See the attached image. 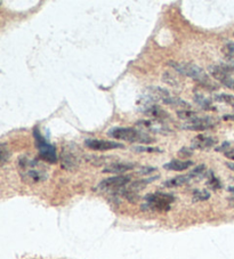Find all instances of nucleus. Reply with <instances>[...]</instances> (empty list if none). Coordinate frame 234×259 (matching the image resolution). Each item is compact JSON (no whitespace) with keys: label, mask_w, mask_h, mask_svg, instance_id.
<instances>
[{"label":"nucleus","mask_w":234,"mask_h":259,"mask_svg":"<svg viewBox=\"0 0 234 259\" xmlns=\"http://www.w3.org/2000/svg\"><path fill=\"white\" fill-rule=\"evenodd\" d=\"M177 115L179 119L187 120V121H190V120L198 117L197 112H194V111H191V110H179V111H177Z\"/></svg>","instance_id":"nucleus-20"},{"label":"nucleus","mask_w":234,"mask_h":259,"mask_svg":"<svg viewBox=\"0 0 234 259\" xmlns=\"http://www.w3.org/2000/svg\"><path fill=\"white\" fill-rule=\"evenodd\" d=\"M10 150H7L5 144H2V146H0V160H2V166H4V164L10 160Z\"/></svg>","instance_id":"nucleus-23"},{"label":"nucleus","mask_w":234,"mask_h":259,"mask_svg":"<svg viewBox=\"0 0 234 259\" xmlns=\"http://www.w3.org/2000/svg\"><path fill=\"white\" fill-rule=\"evenodd\" d=\"M229 192H232V193H234V187H228L227 189Z\"/></svg>","instance_id":"nucleus-31"},{"label":"nucleus","mask_w":234,"mask_h":259,"mask_svg":"<svg viewBox=\"0 0 234 259\" xmlns=\"http://www.w3.org/2000/svg\"><path fill=\"white\" fill-rule=\"evenodd\" d=\"M226 166L229 168V169H231V170L234 172V163H231V162H227L226 163Z\"/></svg>","instance_id":"nucleus-29"},{"label":"nucleus","mask_w":234,"mask_h":259,"mask_svg":"<svg viewBox=\"0 0 234 259\" xmlns=\"http://www.w3.org/2000/svg\"><path fill=\"white\" fill-rule=\"evenodd\" d=\"M157 178L158 177H150V178H146V180H139V181H136L132 183V184H129V186L127 187V190L134 192V193H137L138 191L143 190L144 187H145L146 185L150 184V183L154 182Z\"/></svg>","instance_id":"nucleus-15"},{"label":"nucleus","mask_w":234,"mask_h":259,"mask_svg":"<svg viewBox=\"0 0 234 259\" xmlns=\"http://www.w3.org/2000/svg\"><path fill=\"white\" fill-rule=\"evenodd\" d=\"M191 166H193V161L191 160H172V161L166 163L164 168L167 169V170H173V171H183L186 170V169L190 168Z\"/></svg>","instance_id":"nucleus-13"},{"label":"nucleus","mask_w":234,"mask_h":259,"mask_svg":"<svg viewBox=\"0 0 234 259\" xmlns=\"http://www.w3.org/2000/svg\"><path fill=\"white\" fill-rule=\"evenodd\" d=\"M210 198V193L206 190H194L193 192V201H206Z\"/></svg>","instance_id":"nucleus-19"},{"label":"nucleus","mask_w":234,"mask_h":259,"mask_svg":"<svg viewBox=\"0 0 234 259\" xmlns=\"http://www.w3.org/2000/svg\"><path fill=\"white\" fill-rule=\"evenodd\" d=\"M206 171H207V168H206L205 164H200V166H198V167L193 169V170L190 174H188V175H190L192 180H196V178L205 177Z\"/></svg>","instance_id":"nucleus-18"},{"label":"nucleus","mask_w":234,"mask_h":259,"mask_svg":"<svg viewBox=\"0 0 234 259\" xmlns=\"http://www.w3.org/2000/svg\"><path fill=\"white\" fill-rule=\"evenodd\" d=\"M157 169L155 168H152V167H146V168H142L141 170L138 171V174H141V175H148V174H151L153 171H155Z\"/></svg>","instance_id":"nucleus-26"},{"label":"nucleus","mask_w":234,"mask_h":259,"mask_svg":"<svg viewBox=\"0 0 234 259\" xmlns=\"http://www.w3.org/2000/svg\"><path fill=\"white\" fill-rule=\"evenodd\" d=\"M224 155H225V157H226L227 159H229V160H234V149L227 150V151L224 153Z\"/></svg>","instance_id":"nucleus-28"},{"label":"nucleus","mask_w":234,"mask_h":259,"mask_svg":"<svg viewBox=\"0 0 234 259\" xmlns=\"http://www.w3.org/2000/svg\"><path fill=\"white\" fill-rule=\"evenodd\" d=\"M146 204H144L143 207H146V209L150 210H157V211H167L170 209V204H172L175 198L173 195L167 193H151L145 196Z\"/></svg>","instance_id":"nucleus-4"},{"label":"nucleus","mask_w":234,"mask_h":259,"mask_svg":"<svg viewBox=\"0 0 234 259\" xmlns=\"http://www.w3.org/2000/svg\"><path fill=\"white\" fill-rule=\"evenodd\" d=\"M33 136L35 140V146L39 151V157L42 158L44 161H47L49 163L57 162V154L55 146L52 145L48 141L45 140V137L42 135L39 128H34Z\"/></svg>","instance_id":"nucleus-3"},{"label":"nucleus","mask_w":234,"mask_h":259,"mask_svg":"<svg viewBox=\"0 0 234 259\" xmlns=\"http://www.w3.org/2000/svg\"><path fill=\"white\" fill-rule=\"evenodd\" d=\"M168 64L172 66L176 72L185 75V77L192 78L193 80H196L197 82L201 83L202 86L215 87V84L210 80L209 75L207 74L204 71V69H201L200 66H198L196 64H191V63H178V62H173V61H170Z\"/></svg>","instance_id":"nucleus-1"},{"label":"nucleus","mask_w":234,"mask_h":259,"mask_svg":"<svg viewBox=\"0 0 234 259\" xmlns=\"http://www.w3.org/2000/svg\"><path fill=\"white\" fill-rule=\"evenodd\" d=\"M107 135L118 141L132 142V143H151L154 140L148 134L142 133L134 128L115 127L107 132Z\"/></svg>","instance_id":"nucleus-2"},{"label":"nucleus","mask_w":234,"mask_h":259,"mask_svg":"<svg viewBox=\"0 0 234 259\" xmlns=\"http://www.w3.org/2000/svg\"><path fill=\"white\" fill-rule=\"evenodd\" d=\"M192 181V178L190 175H184V176H177L175 178H170L167 182H165V186L166 187H178V186H183L187 184L188 182Z\"/></svg>","instance_id":"nucleus-14"},{"label":"nucleus","mask_w":234,"mask_h":259,"mask_svg":"<svg viewBox=\"0 0 234 259\" xmlns=\"http://www.w3.org/2000/svg\"><path fill=\"white\" fill-rule=\"evenodd\" d=\"M62 167L67 170H73L79 164V158L76 152L72 150V145H65L62 149Z\"/></svg>","instance_id":"nucleus-8"},{"label":"nucleus","mask_w":234,"mask_h":259,"mask_svg":"<svg viewBox=\"0 0 234 259\" xmlns=\"http://www.w3.org/2000/svg\"><path fill=\"white\" fill-rule=\"evenodd\" d=\"M228 146H229V143H228V142H224V143H223V144H222V145H220L219 147H216V151H217V152H222V151H223V152H224V153H225V152H226V151H227L226 149H227V147H228Z\"/></svg>","instance_id":"nucleus-27"},{"label":"nucleus","mask_w":234,"mask_h":259,"mask_svg":"<svg viewBox=\"0 0 234 259\" xmlns=\"http://www.w3.org/2000/svg\"><path fill=\"white\" fill-rule=\"evenodd\" d=\"M229 202H231V204H232V207L234 208V198H232V199H229Z\"/></svg>","instance_id":"nucleus-30"},{"label":"nucleus","mask_w":234,"mask_h":259,"mask_svg":"<svg viewBox=\"0 0 234 259\" xmlns=\"http://www.w3.org/2000/svg\"><path fill=\"white\" fill-rule=\"evenodd\" d=\"M215 126V121L209 117H199L190 120L185 123L182 124V128L185 131H193V132H204L207 129L213 128Z\"/></svg>","instance_id":"nucleus-6"},{"label":"nucleus","mask_w":234,"mask_h":259,"mask_svg":"<svg viewBox=\"0 0 234 259\" xmlns=\"http://www.w3.org/2000/svg\"><path fill=\"white\" fill-rule=\"evenodd\" d=\"M130 182L129 176H114L103 180L98 184V189L102 191H111V190H120L124 189L126 185H128Z\"/></svg>","instance_id":"nucleus-7"},{"label":"nucleus","mask_w":234,"mask_h":259,"mask_svg":"<svg viewBox=\"0 0 234 259\" xmlns=\"http://www.w3.org/2000/svg\"><path fill=\"white\" fill-rule=\"evenodd\" d=\"M143 113L151 118H154L155 120H165L169 119V113L164 109H161L158 105H145L142 110Z\"/></svg>","instance_id":"nucleus-11"},{"label":"nucleus","mask_w":234,"mask_h":259,"mask_svg":"<svg viewBox=\"0 0 234 259\" xmlns=\"http://www.w3.org/2000/svg\"><path fill=\"white\" fill-rule=\"evenodd\" d=\"M135 153H161L158 147H148V146H134L132 149Z\"/></svg>","instance_id":"nucleus-17"},{"label":"nucleus","mask_w":234,"mask_h":259,"mask_svg":"<svg viewBox=\"0 0 234 259\" xmlns=\"http://www.w3.org/2000/svg\"><path fill=\"white\" fill-rule=\"evenodd\" d=\"M135 168L134 163L130 162H114V163H110L109 166L104 168L103 172L105 174H115V175H120V174H124L128 170H132V169Z\"/></svg>","instance_id":"nucleus-12"},{"label":"nucleus","mask_w":234,"mask_h":259,"mask_svg":"<svg viewBox=\"0 0 234 259\" xmlns=\"http://www.w3.org/2000/svg\"><path fill=\"white\" fill-rule=\"evenodd\" d=\"M224 54L226 55L228 59H234V42L233 41H226L223 47Z\"/></svg>","instance_id":"nucleus-24"},{"label":"nucleus","mask_w":234,"mask_h":259,"mask_svg":"<svg viewBox=\"0 0 234 259\" xmlns=\"http://www.w3.org/2000/svg\"><path fill=\"white\" fill-rule=\"evenodd\" d=\"M192 154H193V149H190V147H183V149L178 151V155L181 158H188L191 157Z\"/></svg>","instance_id":"nucleus-25"},{"label":"nucleus","mask_w":234,"mask_h":259,"mask_svg":"<svg viewBox=\"0 0 234 259\" xmlns=\"http://www.w3.org/2000/svg\"><path fill=\"white\" fill-rule=\"evenodd\" d=\"M207 185H208L211 190H214V191H216V190H218V189H220V187H222V184H220V182H219V180L217 177H216L215 175H214V172H211L210 171V176H209V181L207 182Z\"/></svg>","instance_id":"nucleus-21"},{"label":"nucleus","mask_w":234,"mask_h":259,"mask_svg":"<svg viewBox=\"0 0 234 259\" xmlns=\"http://www.w3.org/2000/svg\"><path fill=\"white\" fill-rule=\"evenodd\" d=\"M215 100L218 101V102L226 103V104H229L234 109V96L233 95H227V94H220V95L215 96Z\"/></svg>","instance_id":"nucleus-22"},{"label":"nucleus","mask_w":234,"mask_h":259,"mask_svg":"<svg viewBox=\"0 0 234 259\" xmlns=\"http://www.w3.org/2000/svg\"><path fill=\"white\" fill-rule=\"evenodd\" d=\"M233 71L232 68L224 65H213L209 66V72L213 77L218 80L220 83L227 88H231L234 91V79L231 77V72Z\"/></svg>","instance_id":"nucleus-5"},{"label":"nucleus","mask_w":234,"mask_h":259,"mask_svg":"<svg viewBox=\"0 0 234 259\" xmlns=\"http://www.w3.org/2000/svg\"><path fill=\"white\" fill-rule=\"evenodd\" d=\"M216 144V140L214 137L205 136V135H198L193 138L192 141V149L206 151L214 147Z\"/></svg>","instance_id":"nucleus-10"},{"label":"nucleus","mask_w":234,"mask_h":259,"mask_svg":"<svg viewBox=\"0 0 234 259\" xmlns=\"http://www.w3.org/2000/svg\"><path fill=\"white\" fill-rule=\"evenodd\" d=\"M194 101L201 109H204V110H210L211 109V101L208 100V98H206L205 96L199 95V94H196Z\"/></svg>","instance_id":"nucleus-16"},{"label":"nucleus","mask_w":234,"mask_h":259,"mask_svg":"<svg viewBox=\"0 0 234 259\" xmlns=\"http://www.w3.org/2000/svg\"><path fill=\"white\" fill-rule=\"evenodd\" d=\"M85 146L93 151H109L113 149H123L124 147V145L120 144V143L103 140H86L85 141Z\"/></svg>","instance_id":"nucleus-9"}]
</instances>
